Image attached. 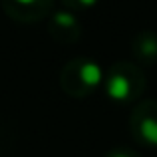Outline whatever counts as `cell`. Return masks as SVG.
Masks as SVG:
<instances>
[{
  "mask_svg": "<svg viewBox=\"0 0 157 157\" xmlns=\"http://www.w3.org/2000/svg\"><path fill=\"white\" fill-rule=\"evenodd\" d=\"M104 92L111 101L117 104H131L139 101L147 88V78L143 68H139L135 62L119 60L113 62L104 72Z\"/></svg>",
  "mask_w": 157,
  "mask_h": 157,
  "instance_id": "6da1fadb",
  "label": "cell"
},
{
  "mask_svg": "<svg viewBox=\"0 0 157 157\" xmlns=\"http://www.w3.org/2000/svg\"><path fill=\"white\" fill-rule=\"evenodd\" d=\"M104 82V70L96 60L72 58L60 70V88L66 96L82 100L94 94Z\"/></svg>",
  "mask_w": 157,
  "mask_h": 157,
  "instance_id": "7a4b0ae2",
  "label": "cell"
},
{
  "mask_svg": "<svg viewBox=\"0 0 157 157\" xmlns=\"http://www.w3.org/2000/svg\"><path fill=\"white\" fill-rule=\"evenodd\" d=\"M129 131L139 145L157 149V100H139L133 105Z\"/></svg>",
  "mask_w": 157,
  "mask_h": 157,
  "instance_id": "3957f363",
  "label": "cell"
},
{
  "mask_svg": "<svg viewBox=\"0 0 157 157\" xmlns=\"http://www.w3.org/2000/svg\"><path fill=\"white\" fill-rule=\"evenodd\" d=\"M4 14L20 24H34L50 18L54 0H0Z\"/></svg>",
  "mask_w": 157,
  "mask_h": 157,
  "instance_id": "277c9868",
  "label": "cell"
},
{
  "mask_svg": "<svg viewBox=\"0 0 157 157\" xmlns=\"http://www.w3.org/2000/svg\"><path fill=\"white\" fill-rule=\"evenodd\" d=\"M82 22L76 18V14L66 8L54 10L48 18V34L54 42L64 44V46H72L82 38Z\"/></svg>",
  "mask_w": 157,
  "mask_h": 157,
  "instance_id": "5b68a950",
  "label": "cell"
},
{
  "mask_svg": "<svg viewBox=\"0 0 157 157\" xmlns=\"http://www.w3.org/2000/svg\"><path fill=\"white\" fill-rule=\"evenodd\" d=\"M131 54L139 68H153L157 64V32L141 30L131 38Z\"/></svg>",
  "mask_w": 157,
  "mask_h": 157,
  "instance_id": "8992f818",
  "label": "cell"
},
{
  "mask_svg": "<svg viewBox=\"0 0 157 157\" xmlns=\"http://www.w3.org/2000/svg\"><path fill=\"white\" fill-rule=\"evenodd\" d=\"M64 4L66 10L74 12V10H88V8H94L100 0H60Z\"/></svg>",
  "mask_w": 157,
  "mask_h": 157,
  "instance_id": "52a82bcc",
  "label": "cell"
},
{
  "mask_svg": "<svg viewBox=\"0 0 157 157\" xmlns=\"http://www.w3.org/2000/svg\"><path fill=\"white\" fill-rule=\"evenodd\" d=\"M105 157H141V153H137L135 149H131V147H111L109 151L105 153Z\"/></svg>",
  "mask_w": 157,
  "mask_h": 157,
  "instance_id": "ba28073f",
  "label": "cell"
}]
</instances>
